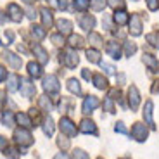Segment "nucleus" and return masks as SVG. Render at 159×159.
I'll return each mask as SVG.
<instances>
[{"instance_id":"obj_1","label":"nucleus","mask_w":159,"mask_h":159,"mask_svg":"<svg viewBox=\"0 0 159 159\" xmlns=\"http://www.w3.org/2000/svg\"><path fill=\"white\" fill-rule=\"evenodd\" d=\"M14 139H16V142L19 143V145H23V147H28V145H31V143H33L31 133H30L28 130H24V128L14 131Z\"/></svg>"},{"instance_id":"obj_2","label":"nucleus","mask_w":159,"mask_h":159,"mask_svg":"<svg viewBox=\"0 0 159 159\" xmlns=\"http://www.w3.org/2000/svg\"><path fill=\"white\" fill-rule=\"evenodd\" d=\"M147 126L142 123H135L133 128H131V137L137 140V142H143V140L147 139Z\"/></svg>"},{"instance_id":"obj_3","label":"nucleus","mask_w":159,"mask_h":159,"mask_svg":"<svg viewBox=\"0 0 159 159\" xmlns=\"http://www.w3.org/2000/svg\"><path fill=\"white\" fill-rule=\"evenodd\" d=\"M59 128L61 131H62L64 135H68V137H75L76 135V125L73 123L69 118H62L59 121Z\"/></svg>"},{"instance_id":"obj_4","label":"nucleus","mask_w":159,"mask_h":159,"mask_svg":"<svg viewBox=\"0 0 159 159\" xmlns=\"http://www.w3.org/2000/svg\"><path fill=\"white\" fill-rule=\"evenodd\" d=\"M128 102H130L131 111H135V109L139 107V104H140V93H139V88H137L135 85H131V87L128 88Z\"/></svg>"},{"instance_id":"obj_5","label":"nucleus","mask_w":159,"mask_h":159,"mask_svg":"<svg viewBox=\"0 0 159 159\" xmlns=\"http://www.w3.org/2000/svg\"><path fill=\"white\" fill-rule=\"evenodd\" d=\"M99 107V99H97L95 95H88L87 99L83 100V112L85 114H90L92 111H95V109Z\"/></svg>"},{"instance_id":"obj_6","label":"nucleus","mask_w":159,"mask_h":159,"mask_svg":"<svg viewBox=\"0 0 159 159\" xmlns=\"http://www.w3.org/2000/svg\"><path fill=\"white\" fill-rule=\"evenodd\" d=\"M106 52H107V56H111L112 59H119L121 57V47H119L118 42H114V40H109L107 43H106Z\"/></svg>"},{"instance_id":"obj_7","label":"nucleus","mask_w":159,"mask_h":159,"mask_svg":"<svg viewBox=\"0 0 159 159\" xmlns=\"http://www.w3.org/2000/svg\"><path fill=\"white\" fill-rule=\"evenodd\" d=\"M43 88H45V92H48V93L59 90V81H57L56 76H54V75H48L47 78L43 80Z\"/></svg>"},{"instance_id":"obj_8","label":"nucleus","mask_w":159,"mask_h":159,"mask_svg":"<svg viewBox=\"0 0 159 159\" xmlns=\"http://www.w3.org/2000/svg\"><path fill=\"white\" fill-rule=\"evenodd\" d=\"M78 23H80V28H81V30H85V31H90V30L95 26V17L90 16V14H85V16L80 17Z\"/></svg>"},{"instance_id":"obj_9","label":"nucleus","mask_w":159,"mask_h":159,"mask_svg":"<svg viewBox=\"0 0 159 159\" xmlns=\"http://www.w3.org/2000/svg\"><path fill=\"white\" fill-rule=\"evenodd\" d=\"M130 33L133 36H139L142 33V19L140 16H131V21H130Z\"/></svg>"},{"instance_id":"obj_10","label":"nucleus","mask_w":159,"mask_h":159,"mask_svg":"<svg viewBox=\"0 0 159 159\" xmlns=\"http://www.w3.org/2000/svg\"><path fill=\"white\" fill-rule=\"evenodd\" d=\"M80 131H83V133H92V135H97V126H95V123H93L92 119H83V121L80 123Z\"/></svg>"},{"instance_id":"obj_11","label":"nucleus","mask_w":159,"mask_h":159,"mask_svg":"<svg viewBox=\"0 0 159 159\" xmlns=\"http://www.w3.org/2000/svg\"><path fill=\"white\" fill-rule=\"evenodd\" d=\"M152 109H154V104H152V100H147V102H145V107H143V119H145V123H147L149 126L154 128V119H152Z\"/></svg>"},{"instance_id":"obj_12","label":"nucleus","mask_w":159,"mask_h":159,"mask_svg":"<svg viewBox=\"0 0 159 159\" xmlns=\"http://www.w3.org/2000/svg\"><path fill=\"white\" fill-rule=\"evenodd\" d=\"M80 62V57L75 50H69L64 54V64L68 66V68H76V64Z\"/></svg>"},{"instance_id":"obj_13","label":"nucleus","mask_w":159,"mask_h":159,"mask_svg":"<svg viewBox=\"0 0 159 159\" xmlns=\"http://www.w3.org/2000/svg\"><path fill=\"white\" fill-rule=\"evenodd\" d=\"M4 59L7 61V62L11 64L14 69H19V68H21V64H23L21 57H17L16 54H12V52H4Z\"/></svg>"},{"instance_id":"obj_14","label":"nucleus","mask_w":159,"mask_h":159,"mask_svg":"<svg viewBox=\"0 0 159 159\" xmlns=\"http://www.w3.org/2000/svg\"><path fill=\"white\" fill-rule=\"evenodd\" d=\"M142 61H143V64H145V66H149V69H151V71H157V69H159V61L156 59L152 54H143Z\"/></svg>"},{"instance_id":"obj_15","label":"nucleus","mask_w":159,"mask_h":159,"mask_svg":"<svg viewBox=\"0 0 159 159\" xmlns=\"http://www.w3.org/2000/svg\"><path fill=\"white\" fill-rule=\"evenodd\" d=\"M35 85L30 83V81H21V93H23V97H26V99H30V97L35 95Z\"/></svg>"},{"instance_id":"obj_16","label":"nucleus","mask_w":159,"mask_h":159,"mask_svg":"<svg viewBox=\"0 0 159 159\" xmlns=\"http://www.w3.org/2000/svg\"><path fill=\"white\" fill-rule=\"evenodd\" d=\"M7 11H9V14H11V19H12V21L19 23V21L23 19V11H21V9L17 7L16 4H9Z\"/></svg>"},{"instance_id":"obj_17","label":"nucleus","mask_w":159,"mask_h":159,"mask_svg":"<svg viewBox=\"0 0 159 159\" xmlns=\"http://www.w3.org/2000/svg\"><path fill=\"white\" fill-rule=\"evenodd\" d=\"M16 119H17V123L21 125L23 128H31V126H35L33 125V121H31V118H30V114H16Z\"/></svg>"},{"instance_id":"obj_18","label":"nucleus","mask_w":159,"mask_h":159,"mask_svg":"<svg viewBox=\"0 0 159 159\" xmlns=\"http://www.w3.org/2000/svg\"><path fill=\"white\" fill-rule=\"evenodd\" d=\"M92 78H93V85H95V87L99 88V90H106V88H107V80L104 78V76L100 75V73L93 75Z\"/></svg>"},{"instance_id":"obj_19","label":"nucleus","mask_w":159,"mask_h":159,"mask_svg":"<svg viewBox=\"0 0 159 159\" xmlns=\"http://www.w3.org/2000/svg\"><path fill=\"white\" fill-rule=\"evenodd\" d=\"M57 28H59V33L68 35V33H71L73 24H71V21H68V19H61L59 23H57Z\"/></svg>"},{"instance_id":"obj_20","label":"nucleus","mask_w":159,"mask_h":159,"mask_svg":"<svg viewBox=\"0 0 159 159\" xmlns=\"http://www.w3.org/2000/svg\"><path fill=\"white\" fill-rule=\"evenodd\" d=\"M28 73H30L31 78H40V76H42V68H40V64L30 62L28 64Z\"/></svg>"},{"instance_id":"obj_21","label":"nucleus","mask_w":159,"mask_h":159,"mask_svg":"<svg viewBox=\"0 0 159 159\" xmlns=\"http://www.w3.org/2000/svg\"><path fill=\"white\" fill-rule=\"evenodd\" d=\"M68 90L71 92V93H75V95H78V93H81V85H80L78 80L71 78L68 81Z\"/></svg>"},{"instance_id":"obj_22","label":"nucleus","mask_w":159,"mask_h":159,"mask_svg":"<svg viewBox=\"0 0 159 159\" xmlns=\"http://www.w3.org/2000/svg\"><path fill=\"white\" fill-rule=\"evenodd\" d=\"M19 76L17 75H12V76H9V85H7V88H9V92H16L17 90V87H19Z\"/></svg>"},{"instance_id":"obj_23","label":"nucleus","mask_w":159,"mask_h":159,"mask_svg":"<svg viewBox=\"0 0 159 159\" xmlns=\"http://www.w3.org/2000/svg\"><path fill=\"white\" fill-rule=\"evenodd\" d=\"M128 19H130V17H128V14H126L125 11H119V12L116 11V12H114V21L118 23V26H121V24H125Z\"/></svg>"},{"instance_id":"obj_24","label":"nucleus","mask_w":159,"mask_h":159,"mask_svg":"<svg viewBox=\"0 0 159 159\" xmlns=\"http://www.w3.org/2000/svg\"><path fill=\"white\" fill-rule=\"evenodd\" d=\"M14 119H16V116L12 114L11 111H7V112L2 114V123H4L5 126H14Z\"/></svg>"},{"instance_id":"obj_25","label":"nucleus","mask_w":159,"mask_h":159,"mask_svg":"<svg viewBox=\"0 0 159 159\" xmlns=\"http://www.w3.org/2000/svg\"><path fill=\"white\" fill-rule=\"evenodd\" d=\"M42 19H43V26H48V28H50L54 17H52V12L48 11V9H42Z\"/></svg>"},{"instance_id":"obj_26","label":"nucleus","mask_w":159,"mask_h":159,"mask_svg":"<svg viewBox=\"0 0 159 159\" xmlns=\"http://www.w3.org/2000/svg\"><path fill=\"white\" fill-rule=\"evenodd\" d=\"M87 59L90 62H100V52L92 48V50H87Z\"/></svg>"},{"instance_id":"obj_27","label":"nucleus","mask_w":159,"mask_h":159,"mask_svg":"<svg viewBox=\"0 0 159 159\" xmlns=\"http://www.w3.org/2000/svg\"><path fill=\"white\" fill-rule=\"evenodd\" d=\"M38 104H40V107L43 109V112H48L52 109V104H50V100H48V97H40V100H38Z\"/></svg>"},{"instance_id":"obj_28","label":"nucleus","mask_w":159,"mask_h":159,"mask_svg":"<svg viewBox=\"0 0 159 159\" xmlns=\"http://www.w3.org/2000/svg\"><path fill=\"white\" fill-rule=\"evenodd\" d=\"M106 7V2L104 0H90V9L92 11H102V9Z\"/></svg>"},{"instance_id":"obj_29","label":"nucleus","mask_w":159,"mask_h":159,"mask_svg":"<svg viewBox=\"0 0 159 159\" xmlns=\"http://www.w3.org/2000/svg\"><path fill=\"white\" fill-rule=\"evenodd\" d=\"M43 133H45V135H48V137L54 133V121H52L50 118H48L47 121L43 123Z\"/></svg>"},{"instance_id":"obj_30","label":"nucleus","mask_w":159,"mask_h":159,"mask_svg":"<svg viewBox=\"0 0 159 159\" xmlns=\"http://www.w3.org/2000/svg\"><path fill=\"white\" fill-rule=\"evenodd\" d=\"M147 42H149L151 45H154V47L159 48V33H157V31L149 33V35H147Z\"/></svg>"},{"instance_id":"obj_31","label":"nucleus","mask_w":159,"mask_h":159,"mask_svg":"<svg viewBox=\"0 0 159 159\" xmlns=\"http://www.w3.org/2000/svg\"><path fill=\"white\" fill-rule=\"evenodd\" d=\"M75 7L78 11H87L90 7V0H75Z\"/></svg>"},{"instance_id":"obj_32","label":"nucleus","mask_w":159,"mask_h":159,"mask_svg":"<svg viewBox=\"0 0 159 159\" xmlns=\"http://www.w3.org/2000/svg\"><path fill=\"white\" fill-rule=\"evenodd\" d=\"M90 43H92V45H95V47H100V45H104L102 36L97 35V33H92V35H90Z\"/></svg>"},{"instance_id":"obj_33","label":"nucleus","mask_w":159,"mask_h":159,"mask_svg":"<svg viewBox=\"0 0 159 159\" xmlns=\"http://www.w3.org/2000/svg\"><path fill=\"white\" fill-rule=\"evenodd\" d=\"M104 109H106L107 112H111V114L116 111V106H114V102H112V99H111V97L104 100Z\"/></svg>"},{"instance_id":"obj_34","label":"nucleus","mask_w":159,"mask_h":159,"mask_svg":"<svg viewBox=\"0 0 159 159\" xmlns=\"http://www.w3.org/2000/svg\"><path fill=\"white\" fill-rule=\"evenodd\" d=\"M35 50H36V54H38V59H40V62H47V61H48V56H47V52H45L43 50V48H42V47H36L35 48Z\"/></svg>"},{"instance_id":"obj_35","label":"nucleus","mask_w":159,"mask_h":159,"mask_svg":"<svg viewBox=\"0 0 159 159\" xmlns=\"http://www.w3.org/2000/svg\"><path fill=\"white\" fill-rule=\"evenodd\" d=\"M107 5L112 9H116V7L125 9V0H107Z\"/></svg>"},{"instance_id":"obj_36","label":"nucleus","mask_w":159,"mask_h":159,"mask_svg":"<svg viewBox=\"0 0 159 159\" xmlns=\"http://www.w3.org/2000/svg\"><path fill=\"white\" fill-rule=\"evenodd\" d=\"M125 50H126V56L130 57V56H133V54H135L137 45H135V43H130V42H126V43H125Z\"/></svg>"},{"instance_id":"obj_37","label":"nucleus","mask_w":159,"mask_h":159,"mask_svg":"<svg viewBox=\"0 0 159 159\" xmlns=\"http://www.w3.org/2000/svg\"><path fill=\"white\" fill-rule=\"evenodd\" d=\"M69 43H71V47H83V38H81V36H71V42H69Z\"/></svg>"},{"instance_id":"obj_38","label":"nucleus","mask_w":159,"mask_h":159,"mask_svg":"<svg viewBox=\"0 0 159 159\" xmlns=\"http://www.w3.org/2000/svg\"><path fill=\"white\" fill-rule=\"evenodd\" d=\"M33 35H36V38L42 40L45 36V30L42 26H33Z\"/></svg>"},{"instance_id":"obj_39","label":"nucleus","mask_w":159,"mask_h":159,"mask_svg":"<svg viewBox=\"0 0 159 159\" xmlns=\"http://www.w3.org/2000/svg\"><path fill=\"white\" fill-rule=\"evenodd\" d=\"M73 157L75 159H88V154L85 151H81V149H76V151L73 152Z\"/></svg>"},{"instance_id":"obj_40","label":"nucleus","mask_w":159,"mask_h":159,"mask_svg":"<svg viewBox=\"0 0 159 159\" xmlns=\"http://www.w3.org/2000/svg\"><path fill=\"white\" fill-rule=\"evenodd\" d=\"M100 64H102V69L107 73V75H116L114 66H112V64H107V62H100Z\"/></svg>"},{"instance_id":"obj_41","label":"nucleus","mask_w":159,"mask_h":159,"mask_svg":"<svg viewBox=\"0 0 159 159\" xmlns=\"http://www.w3.org/2000/svg\"><path fill=\"white\" fill-rule=\"evenodd\" d=\"M147 2V7L151 9V11H157L159 9V2L157 0H145Z\"/></svg>"},{"instance_id":"obj_42","label":"nucleus","mask_w":159,"mask_h":159,"mask_svg":"<svg viewBox=\"0 0 159 159\" xmlns=\"http://www.w3.org/2000/svg\"><path fill=\"white\" fill-rule=\"evenodd\" d=\"M114 130L118 131V133H123V135H126V133H128V130L125 128V123H116Z\"/></svg>"},{"instance_id":"obj_43","label":"nucleus","mask_w":159,"mask_h":159,"mask_svg":"<svg viewBox=\"0 0 159 159\" xmlns=\"http://www.w3.org/2000/svg\"><path fill=\"white\" fill-rule=\"evenodd\" d=\"M5 156H9L11 159H17L19 154H16V149H5Z\"/></svg>"},{"instance_id":"obj_44","label":"nucleus","mask_w":159,"mask_h":159,"mask_svg":"<svg viewBox=\"0 0 159 159\" xmlns=\"http://www.w3.org/2000/svg\"><path fill=\"white\" fill-rule=\"evenodd\" d=\"M7 102V97H5V92H0V111L4 109V104Z\"/></svg>"},{"instance_id":"obj_45","label":"nucleus","mask_w":159,"mask_h":159,"mask_svg":"<svg viewBox=\"0 0 159 159\" xmlns=\"http://www.w3.org/2000/svg\"><path fill=\"white\" fill-rule=\"evenodd\" d=\"M5 78H7V69H5L2 64H0V81H4Z\"/></svg>"},{"instance_id":"obj_46","label":"nucleus","mask_w":159,"mask_h":159,"mask_svg":"<svg viewBox=\"0 0 159 159\" xmlns=\"http://www.w3.org/2000/svg\"><path fill=\"white\" fill-rule=\"evenodd\" d=\"M7 149V139L0 135V151H5Z\"/></svg>"},{"instance_id":"obj_47","label":"nucleus","mask_w":159,"mask_h":159,"mask_svg":"<svg viewBox=\"0 0 159 159\" xmlns=\"http://www.w3.org/2000/svg\"><path fill=\"white\" fill-rule=\"evenodd\" d=\"M52 42H54L56 45H61V43H64V40L61 38L59 35H54V36H52Z\"/></svg>"},{"instance_id":"obj_48","label":"nucleus","mask_w":159,"mask_h":159,"mask_svg":"<svg viewBox=\"0 0 159 159\" xmlns=\"http://www.w3.org/2000/svg\"><path fill=\"white\" fill-rule=\"evenodd\" d=\"M57 7L59 9H68V0H57Z\"/></svg>"},{"instance_id":"obj_49","label":"nucleus","mask_w":159,"mask_h":159,"mask_svg":"<svg viewBox=\"0 0 159 159\" xmlns=\"http://www.w3.org/2000/svg\"><path fill=\"white\" fill-rule=\"evenodd\" d=\"M59 145H61V147H64V149H66V147L69 145V142H68V140H62V137H61V140H59Z\"/></svg>"},{"instance_id":"obj_50","label":"nucleus","mask_w":159,"mask_h":159,"mask_svg":"<svg viewBox=\"0 0 159 159\" xmlns=\"http://www.w3.org/2000/svg\"><path fill=\"white\" fill-rule=\"evenodd\" d=\"M81 75H83V78L85 80H90V76H92V73L88 71V69H83V73H81Z\"/></svg>"},{"instance_id":"obj_51","label":"nucleus","mask_w":159,"mask_h":159,"mask_svg":"<svg viewBox=\"0 0 159 159\" xmlns=\"http://www.w3.org/2000/svg\"><path fill=\"white\" fill-rule=\"evenodd\" d=\"M54 159H69V157H68V154H64V152H59V154H57Z\"/></svg>"},{"instance_id":"obj_52","label":"nucleus","mask_w":159,"mask_h":159,"mask_svg":"<svg viewBox=\"0 0 159 159\" xmlns=\"http://www.w3.org/2000/svg\"><path fill=\"white\" fill-rule=\"evenodd\" d=\"M24 4H33V0H23Z\"/></svg>"},{"instance_id":"obj_53","label":"nucleus","mask_w":159,"mask_h":159,"mask_svg":"<svg viewBox=\"0 0 159 159\" xmlns=\"http://www.w3.org/2000/svg\"><path fill=\"white\" fill-rule=\"evenodd\" d=\"M133 2H139V0H133Z\"/></svg>"},{"instance_id":"obj_54","label":"nucleus","mask_w":159,"mask_h":159,"mask_svg":"<svg viewBox=\"0 0 159 159\" xmlns=\"http://www.w3.org/2000/svg\"><path fill=\"white\" fill-rule=\"evenodd\" d=\"M123 159H128V157H123Z\"/></svg>"},{"instance_id":"obj_55","label":"nucleus","mask_w":159,"mask_h":159,"mask_svg":"<svg viewBox=\"0 0 159 159\" xmlns=\"http://www.w3.org/2000/svg\"><path fill=\"white\" fill-rule=\"evenodd\" d=\"M99 159H102V157H99Z\"/></svg>"}]
</instances>
